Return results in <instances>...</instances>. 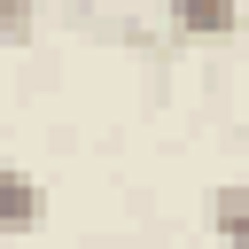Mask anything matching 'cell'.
I'll use <instances>...</instances> for the list:
<instances>
[{
    "mask_svg": "<svg viewBox=\"0 0 249 249\" xmlns=\"http://www.w3.org/2000/svg\"><path fill=\"white\" fill-rule=\"evenodd\" d=\"M47 218V187L23 163H0V233H31Z\"/></svg>",
    "mask_w": 249,
    "mask_h": 249,
    "instance_id": "cell-1",
    "label": "cell"
},
{
    "mask_svg": "<svg viewBox=\"0 0 249 249\" xmlns=\"http://www.w3.org/2000/svg\"><path fill=\"white\" fill-rule=\"evenodd\" d=\"M163 31H171V39H233V31H241V8H218V0H171V8H163Z\"/></svg>",
    "mask_w": 249,
    "mask_h": 249,
    "instance_id": "cell-2",
    "label": "cell"
},
{
    "mask_svg": "<svg viewBox=\"0 0 249 249\" xmlns=\"http://www.w3.org/2000/svg\"><path fill=\"white\" fill-rule=\"evenodd\" d=\"M210 226H218L226 249H249V187H241V179H226V187L210 195Z\"/></svg>",
    "mask_w": 249,
    "mask_h": 249,
    "instance_id": "cell-3",
    "label": "cell"
},
{
    "mask_svg": "<svg viewBox=\"0 0 249 249\" xmlns=\"http://www.w3.org/2000/svg\"><path fill=\"white\" fill-rule=\"evenodd\" d=\"M31 31H39V16H31L23 0H8V8H0V39H8V47H23Z\"/></svg>",
    "mask_w": 249,
    "mask_h": 249,
    "instance_id": "cell-4",
    "label": "cell"
},
{
    "mask_svg": "<svg viewBox=\"0 0 249 249\" xmlns=\"http://www.w3.org/2000/svg\"><path fill=\"white\" fill-rule=\"evenodd\" d=\"M0 163H8V124H0Z\"/></svg>",
    "mask_w": 249,
    "mask_h": 249,
    "instance_id": "cell-5",
    "label": "cell"
}]
</instances>
